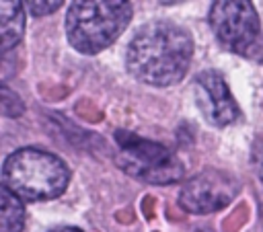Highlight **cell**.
<instances>
[{"label":"cell","instance_id":"obj_1","mask_svg":"<svg viewBox=\"0 0 263 232\" xmlns=\"http://www.w3.org/2000/svg\"><path fill=\"white\" fill-rule=\"evenodd\" d=\"M191 57L193 39L187 29L168 21H152L134 33L125 64L140 82L164 88L185 78Z\"/></svg>","mask_w":263,"mask_h":232},{"label":"cell","instance_id":"obj_2","mask_svg":"<svg viewBox=\"0 0 263 232\" xmlns=\"http://www.w3.org/2000/svg\"><path fill=\"white\" fill-rule=\"evenodd\" d=\"M70 183L68 164L41 148H18L2 164V187L23 201H45L60 197Z\"/></svg>","mask_w":263,"mask_h":232},{"label":"cell","instance_id":"obj_3","mask_svg":"<svg viewBox=\"0 0 263 232\" xmlns=\"http://www.w3.org/2000/svg\"><path fill=\"white\" fill-rule=\"evenodd\" d=\"M132 14L127 0H76L66 12V37L76 51L95 55L127 29Z\"/></svg>","mask_w":263,"mask_h":232},{"label":"cell","instance_id":"obj_4","mask_svg":"<svg viewBox=\"0 0 263 232\" xmlns=\"http://www.w3.org/2000/svg\"><path fill=\"white\" fill-rule=\"evenodd\" d=\"M115 142V162L129 177L148 185H171L183 179V162L166 146L127 131H117Z\"/></svg>","mask_w":263,"mask_h":232},{"label":"cell","instance_id":"obj_5","mask_svg":"<svg viewBox=\"0 0 263 232\" xmlns=\"http://www.w3.org/2000/svg\"><path fill=\"white\" fill-rule=\"evenodd\" d=\"M218 41L238 55H253L261 45V23L255 6L245 0H216L208 14Z\"/></svg>","mask_w":263,"mask_h":232},{"label":"cell","instance_id":"obj_6","mask_svg":"<svg viewBox=\"0 0 263 232\" xmlns=\"http://www.w3.org/2000/svg\"><path fill=\"white\" fill-rule=\"evenodd\" d=\"M238 181L220 168H205L179 191V203L189 214H212L226 207L238 193Z\"/></svg>","mask_w":263,"mask_h":232},{"label":"cell","instance_id":"obj_7","mask_svg":"<svg viewBox=\"0 0 263 232\" xmlns=\"http://www.w3.org/2000/svg\"><path fill=\"white\" fill-rule=\"evenodd\" d=\"M195 101L201 115L218 127L230 125L238 117V107L224 76L218 70H203L195 78Z\"/></svg>","mask_w":263,"mask_h":232},{"label":"cell","instance_id":"obj_8","mask_svg":"<svg viewBox=\"0 0 263 232\" xmlns=\"http://www.w3.org/2000/svg\"><path fill=\"white\" fill-rule=\"evenodd\" d=\"M25 33V2L2 0L0 2V41L2 53H8L21 41Z\"/></svg>","mask_w":263,"mask_h":232},{"label":"cell","instance_id":"obj_9","mask_svg":"<svg viewBox=\"0 0 263 232\" xmlns=\"http://www.w3.org/2000/svg\"><path fill=\"white\" fill-rule=\"evenodd\" d=\"M25 207L23 199L10 193L6 187L0 189V232H23Z\"/></svg>","mask_w":263,"mask_h":232},{"label":"cell","instance_id":"obj_10","mask_svg":"<svg viewBox=\"0 0 263 232\" xmlns=\"http://www.w3.org/2000/svg\"><path fill=\"white\" fill-rule=\"evenodd\" d=\"M25 4H27L29 12L33 16H43V14H49V12L58 10L64 2L62 0H53V2H25Z\"/></svg>","mask_w":263,"mask_h":232},{"label":"cell","instance_id":"obj_11","mask_svg":"<svg viewBox=\"0 0 263 232\" xmlns=\"http://www.w3.org/2000/svg\"><path fill=\"white\" fill-rule=\"evenodd\" d=\"M51 232H82L80 228H74V226H62V228H55Z\"/></svg>","mask_w":263,"mask_h":232}]
</instances>
